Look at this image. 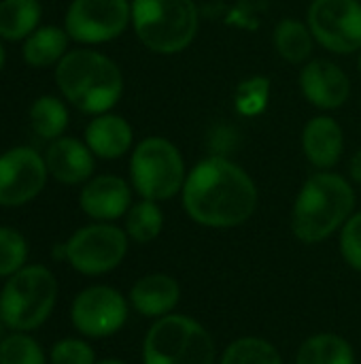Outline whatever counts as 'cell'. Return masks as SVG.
<instances>
[{
    "instance_id": "31",
    "label": "cell",
    "mask_w": 361,
    "mask_h": 364,
    "mask_svg": "<svg viewBox=\"0 0 361 364\" xmlns=\"http://www.w3.org/2000/svg\"><path fill=\"white\" fill-rule=\"evenodd\" d=\"M349 175L357 186H361V147L353 154V158L349 162Z\"/></svg>"
},
{
    "instance_id": "6",
    "label": "cell",
    "mask_w": 361,
    "mask_h": 364,
    "mask_svg": "<svg viewBox=\"0 0 361 364\" xmlns=\"http://www.w3.org/2000/svg\"><path fill=\"white\" fill-rule=\"evenodd\" d=\"M217 346L198 320L170 314L153 320L143 339V364H215Z\"/></svg>"
},
{
    "instance_id": "8",
    "label": "cell",
    "mask_w": 361,
    "mask_h": 364,
    "mask_svg": "<svg viewBox=\"0 0 361 364\" xmlns=\"http://www.w3.org/2000/svg\"><path fill=\"white\" fill-rule=\"evenodd\" d=\"M66 262L85 277H100L115 271L128 256L130 239L113 222H91L74 230L66 241Z\"/></svg>"
},
{
    "instance_id": "10",
    "label": "cell",
    "mask_w": 361,
    "mask_h": 364,
    "mask_svg": "<svg viewBox=\"0 0 361 364\" xmlns=\"http://www.w3.org/2000/svg\"><path fill=\"white\" fill-rule=\"evenodd\" d=\"M130 301L111 286H87L70 305L72 328L85 339H109L117 335L130 318Z\"/></svg>"
},
{
    "instance_id": "17",
    "label": "cell",
    "mask_w": 361,
    "mask_h": 364,
    "mask_svg": "<svg viewBox=\"0 0 361 364\" xmlns=\"http://www.w3.org/2000/svg\"><path fill=\"white\" fill-rule=\"evenodd\" d=\"M83 141L91 154L100 160H119L134 149V130L126 117L117 113H100L89 119L83 132Z\"/></svg>"
},
{
    "instance_id": "24",
    "label": "cell",
    "mask_w": 361,
    "mask_h": 364,
    "mask_svg": "<svg viewBox=\"0 0 361 364\" xmlns=\"http://www.w3.org/2000/svg\"><path fill=\"white\" fill-rule=\"evenodd\" d=\"M123 230L128 239L138 245H147L155 241L164 230V211L160 203L147 198L132 203V207L123 218Z\"/></svg>"
},
{
    "instance_id": "30",
    "label": "cell",
    "mask_w": 361,
    "mask_h": 364,
    "mask_svg": "<svg viewBox=\"0 0 361 364\" xmlns=\"http://www.w3.org/2000/svg\"><path fill=\"white\" fill-rule=\"evenodd\" d=\"M340 256L343 260L353 269L361 273V211L353 213L345 226L340 228Z\"/></svg>"
},
{
    "instance_id": "32",
    "label": "cell",
    "mask_w": 361,
    "mask_h": 364,
    "mask_svg": "<svg viewBox=\"0 0 361 364\" xmlns=\"http://www.w3.org/2000/svg\"><path fill=\"white\" fill-rule=\"evenodd\" d=\"M6 64V51H4V45H2V38H0V73Z\"/></svg>"
},
{
    "instance_id": "3",
    "label": "cell",
    "mask_w": 361,
    "mask_h": 364,
    "mask_svg": "<svg viewBox=\"0 0 361 364\" xmlns=\"http://www.w3.org/2000/svg\"><path fill=\"white\" fill-rule=\"evenodd\" d=\"M355 213V190L338 173L317 171L300 188L291 209V232L304 245H317L338 232Z\"/></svg>"
},
{
    "instance_id": "7",
    "label": "cell",
    "mask_w": 361,
    "mask_h": 364,
    "mask_svg": "<svg viewBox=\"0 0 361 364\" xmlns=\"http://www.w3.org/2000/svg\"><path fill=\"white\" fill-rule=\"evenodd\" d=\"M187 168L179 147L164 136H147L130 156L132 190L147 200L164 203L181 194Z\"/></svg>"
},
{
    "instance_id": "29",
    "label": "cell",
    "mask_w": 361,
    "mask_h": 364,
    "mask_svg": "<svg viewBox=\"0 0 361 364\" xmlns=\"http://www.w3.org/2000/svg\"><path fill=\"white\" fill-rule=\"evenodd\" d=\"M270 98V81L264 77L247 79L236 90V109L243 115H257L266 109Z\"/></svg>"
},
{
    "instance_id": "13",
    "label": "cell",
    "mask_w": 361,
    "mask_h": 364,
    "mask_svg": "<svg viewBox=\"0 0 361 364\" xmlns=\"http://www.w3.org/2000/svg\"><path fill=\"white\" fill-rule=\"evenodd\" d=\"M132 203V183L119 175H96L79 192V207L94 222L121 220Z\"/></svg>"
},
{
    "instance_id": "5",
    "label": "cell",
    "mask_w": 361,
    "mask_h": 364,
    "mask_svg": "<svg viewBox=\"0 0 361 364\" xmlns=\"http://www.w3.org/2000/svg\"><path fill=\"white\" fill-rule=\"evenodd\" d=\"M57 279L43 264H26L11 275L0 290V316L9 331L32 333L53 314Z\"/></svg>"
},
{
    "instance_id": "33",
    "label": "cell",
    "mask_w": 361,
    "mask_h": 364,
    "mask_svg": "<svg viewBox=\"0 0 361 364\" xmlns=\"http://www.w3.org/2000/svg\"><path fill=\"white\" fill-rule=\"evenodd\" d=\"M96 364H128V363H123V360H119V358H104V360H98Z\"/></svg>"
},
{
    "instance_id": "26",
    "label": "cell",
    "mask_w": 361,
    "mask_h": 364,
    "mask_svg": "<svg viewBox=\"0 0 361 364\" xmlns=\"http://www.w3.org/2000/svg\"><path fill=\"white\" fill-rule=\"evenodd\" d=\"M0 364H49V358L34 337L13 331L0 341Z\"/></svg>"
},
{
    "instance_id": "19",
    "label": "cell",
    "mask_w": 361,
    "mask_h": 364,
    "mask_svg": "<svg viewBox=\"0 0 361 364\" xmlns=\"http://www.w3.org/2000/svg\"><path fill=\"white\" fill-rule=\"evenodd\" d=\"M70 36L64 28L47 23L38 26L23 43H21V60L32 68H49L57 66V62L70 51Z\"/></svg>"
},
{
    "instance_id": "15",
    "label": "cell",
    "mask_w": 361,
    "mask_h": 364,
    "mask_svg": "<svg viewBox=\"0 0 361 364\" xmlns=\"http://www.w3.org/2000/svg\"><path fill=\"white\" fill-rule=\"evenodd\" d=\"M45 164L49 177L64 186H83L94 177L96 156L85 141L74 136H60L47 145Z\"/></svg>"
},
{
    "instance_id": "4",
    "label": "cell",
    "mask_w": 361,
    "mask_h": 364,
    "mask_svg": "<svg viewBox=\"0 0 361 364\" xmlns=\"http://www.w3.org/2000/svg\"><path fill=\"white\" fill-rule=\"evenodd\" d=\"M198 26L196 0H132V28L153 53H181L196 38Z\"/></svg>"
},
{
    "instance_id": "21",
    "label": "cell",
    "mask_w": 361,
    "mask_h": 364,
    "mask_svg": "<svg viewBox=\"0 0 361 364\" xmlns=\"http://www.w3.org/2000/svg\"><path fill=\"white\" fill-rule=\"evenodd\" d=\"M40 17L38 0H0V38L23 43L40 26Z\"/></svg>"
},
{
    "instance_id": "35",
    "label": "cell",
    "mask_w": 361,
    "mask_h": 364,
    "mask_svg": "<svg viewBox=\"0 0 361 364\" xmlns=\"http://www.w3.org/2000/svg\"><path fill=\"white\" fill-rule=\"evenodd\" d=\"M357 68H360V77H361V51H360V62H357Z\"/></svg>"
},
{
    "instance_id": "2",
    "label": "cell",
    "mask_w": 361,
    "mask_h": 364,
    "mask_svg": "<svg viewBox=\"0 0 361 364\" xmlns=\"http://www.w3.org/2000/svg\"><path fill=\"white\" fill-rule=\"evenodd\" d=\"M53 79L62 98L91 117L109 113L123 96L121 68L91 47L70 49L53 68Z\"/></svg>"
},
{
    "instance_id": "12",
    "label": "cell",
    "mask_w": 361,
    "mask_h": 364,
    "mask_svg": "<svg viewBox=\"0 0 361 364\" xmlns=\"http://www.w3.org/2000/svg\"><path fill=\"white\" fill-rule=\"evenodd\" d=\"M49 171L45 156L34 147L17 145L0 154V207L13 209L32 203L45 190Z\"/></svg>"
},
{
    "instance_id": "14",
    "label": "cell",
    "mask_w": 361,
    "mask_h": 364,
    "mask_svg": "<svg viewBox=\"0 0 361 364\" xmlns=\"http://www.w3.org/2000/svg\"><path fill=\"white\" fill-rule=\"evenodd\" d=\"M300 90L304 98L323 111L340 109L351 94V81L347 73L330 60H311L300 70Z\"/></svg>"
},
{
    "instance_id": "11",
    "label": "cell",
    "mask_w": 361,
    "mask_h": 364,
    "mask_svg": "<svg viewBox=\"0 0 361 364\" xmlns=\"http://www.w3.org/2000/svg\"><path fill=\"white\" fill-rule=\"evenodd\" d=\"M309 28L315 41L332 53L349 55L361 51L360 0H313Z\"/></svg>"
},
{
    "instance_id": "27",
    "label": "cell",
    "mask_w": 361,
    "mask_h": 364,
    "mask_svg": "<svg viewBox=\"0 0 361 364\" xmlns=\"http://www.w3.org/2000/svg\"><path fill=\"white\" fill-rule=\"evenodd\" d=\"M28 239L11 226H0V277L9 279L28 262Z\"/></svg>"
},
{
    "instance_id": "20",
    "label": "cell",
    "mask_w": 361,
    "mask_h": 364,
    "mask_svg": "<svg viewBox=\"0 0 361 364\" xmlns=\"http://www.w3.org/2000/svg\"><path fill=\"white\" fill-rule=\"evenodd\" d=\"M296 364H357V354L345 337L317 333L300 343Z\"/></svg>"
},
{
    "instance_id": "18",
    "label": "cell",
    "mask_w": 361,
    "mask_h": 364,
    "mask_svg": "<svg viewBox=\"0 0 361 364\" xmlns=\"http://www.w3.org/2000/svg\"><path fill=\"white\" fill-rule=\"evenodd\" d=\"M343 149H345V132L334 117L317 115L304 126L302 151L315 168L319 171L334 168L343 158Z\"/></svg>"
},
{
    "instance_id": "34",
    "label": "cell",
    "mask_w": 361,
    "mask_h": 364,
    "mask_svg": "<svg viewBox=\"0 0 361 364\" xmlns=\"http://www.w3.org/2000/svg\"><path fill=\"white\" fill-rule=\"evenodd\" d=\"M6 331H9V328H6V324H4V320H2V316H0V341H2V337L6 335Z\"/></svg>"
},
{
    "instance_id": "28",
    "label": "cell",
    "mask_w": 361,
    "mask_h": 364,
    "mask_svg": "<svg viewBox=\"0 0 361 364\" xmlns=\"http://www.w3.org/2000/svg\"><path fill=\"white\" fill-rule=\"evenodd\" d=\"M51 364H96V350L85 341V337H66L51 346L49 350Z\"/></svg>"
},
{
    "instance_id": "22",
    "label": "cell",
    "mask_w": 361,
    "mask_h": 364,
    "mask_svg": "<svg viewBox=\"0 0 361 364\" xmlns=\"http://www.w3.org/2000/svg\"><path fill=\"white\" fill-rule=\"evenodd\" d=\"M68 119H70L68 107H66L64 98H60V96L43 94V96L34 98L28 109V122H30L32 132L47 143L64 136V132L68 128Z\"/></svg>"
},
{
    "instance_id": "25",
    "label": "cell",
    "mask_w": 361,
    "mask_h": 364,
    "mask_svg": "<svg viewBox=\"0 0 361 364\" xmlns=\"http://www.w3.org/2000/svg\"><path fill=\"white\" fill-rule=\"evenodd\" d=\"M219 364H285L274 343L262 337H238L221 354Z\"/></svg>"
},
{
    "instance_id": "23",
    "label": "cell",
    "mask_w": 361,
    "mask_h": 364,
    "mask_svg": "<svg viewBox=\"0 0 361 364\" xmlns=\"http://www.w3.org/2000/svg\"><path fill=\"white\" fill-rule=\"evenodd\" d=\"M274 49L277 53L289 62V64H304L311 53H313V43L315 36L309 28V23L294 19V17H285L277 23L274 28Z\"/></svg>"
},
{
    "instance_id": "1",
    "label": "cell",
    "mask_w": 361,
    "mask_h": 364,
    "mask_svg": "<svg viewBox=\"0 0 361 364\" xmlns=\"http://www.w3.org/2000/svg\"><path fill=\"white\" fill-rule=\"evenodd\" d=\"M257 186L251 175L226 156L198 162L185 179L181 203L191 222L228 230L249 222L257 209Z\"/></svg>"
},
{
    "instance_id": "9",
    "label": "cell",
    "mask_w": 361,
    "mask_h": 364,
    "mask_svg": "<svg viewBox=\"0 0 361 364\" xmlns=\"http://www.w3.org/2000/svg\"><path fill=\"white\" fill-rule=\"evenodd\" d=\"M132 23V0H72L64 30L79 45H102L119 38Z\"/></svg>"
},
{
    "instance_id": "16",
    "label": "cell",
    "mask_w": 361,
    "mask_h": 364,
    "mask_svg": "<svg viewBox=\"0 0 361 364\" xmlns=\"http://www.w3.org/2000/svg\"><path fill=\"white\" fill-rule=\"evenodd\" d=\"M128 301L138 316L147 320H160L174 314L181 301V286L168 273H149L132 284Z\"/></svg>"
}]
</instances>
